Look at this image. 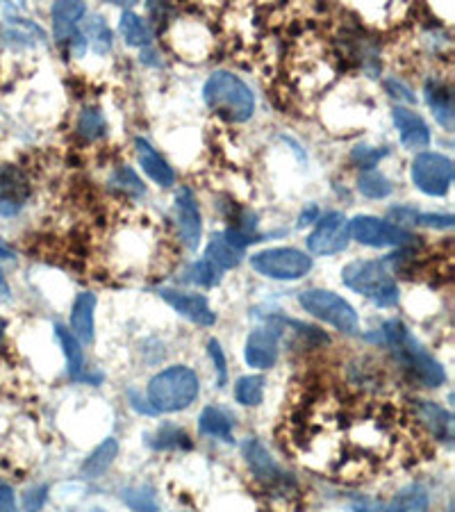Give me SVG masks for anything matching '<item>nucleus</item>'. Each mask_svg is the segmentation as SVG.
<instances>
[{
  "instance_id": "nucleus-22",
  "label": "nucleus",
  "mask_w": 455,
  "mask_h": 512,
  "mask_svg": "<svg viewBox=\"0 0 455 512\" xmlns=\"http://www.w3.org/2000/svg\"><path fill=\"white\" fill-rule=\"evenodd\" d=\"M242 255H244V251L237 249L235 244H230L226 235L221 233V235H214L210 239V244H208V249H205L203 258L212 262L219 271H228V269H235L237 264L242 262Z\"/></svg>"
},
{
  "instance_id": "nucleus-24",
  "label": "nucleus",
  "mask_w": 455,
  "mask_h": 512,
  "mask_svg": "<svg viewBox=\"0 0 455 512\" xmlns=\"http://www.w3.org/2000/svg\"><path fill=\"white\" fill-rule=\"evenodd\" d=\"M117 451H119V444L114 437H110V440H105L101 447H96L94 453L82 462V474H85L87 478H98L103 476L107 469H110V465L114 462V458H117Z\"/></svg>"
},
{
  "instance_id": "nucleus-19",
  "label": "nucleus",
  "mask_w": 455,
  "mask_h": 512,
  "mask_svg": "<svg viewBox=\"0 0 455 512\" xmlns=\"http://www.w3.org/2000/svg\"><path fill=\"white\" fill-rule=\"evenodd\" d=\"M94 310H96V296L91 292L78 294L76 303L71 310V333L76 335L80 344L94 342Z\"/></svg>"
},
{
  "instance_id": "nucleus-41",
  "label": "nucleus",
  "mask_w": 455,
  "mask_h": 512,
  "mask_svg": "<svg viewBox=\"0 0 455 512\" xmlns=\"http://www.w3.org/2000/svg\"><path fill=\"white\" fill-rule=\"evenodd\" d=\"M355 512H387V506H380V503L374 501H360L355 506Z\"/></svg>"
},
{
  "instance_id": "nucleus-14",
  "label": "nucleus",
  "mask_w": 455,
  "mask_h": 512,
  "mask_svg": "<svg viewBox=\"0 0 455 512\" xmlns=\"http://www.w3.org/2000/svg\"><path fill=\"white\" fill-rule=\"evenodd\" d=\"M394 126L399 130L401 144L410 151H419V148H426L430 144V130L426 121L419 117L417 112L408 110V107H394L392 112Z\"/></svg>"
},
{
  "instance_id": "nucleus-26",
  "label": "nucleus",
  "mask_w": 455,
  "mask_h": 512,
  "mask_svg": "<svg viewBox=\"0 0 455 512\" xmlns=\"http://www.w3.org/2000/svg\"><path fill=\"white\" fill-rule=\"evenodd\" d=\"M119 30L130 46H148L153 41V32L148 28V23L135 12H123Z\"/></svg>"
},
{
  "instance_id": "nucleus-1",
  "label": "nucleus",
  "mask_w": 455,
  "mask_h": 512,
  "mask_svg": "<svg viewBox=\"0 0 455 512\" xmlns=\"http://www.w3.org/2000/svg\"><path fill=\"white\" fill-rule=\"evenodd\" d=\"M383 340L390 346L394 358L408 374L426 387H440L446 381V374L440 362L421 346L401 321H387L383 326Z\"/></svg>"
},
{
  "instance_id": "nucleus-2",
  "label": "nucleus",
  "mask_w": 455,
  "mask_h": 512,
  "mask_svg": "<svg viewBox=\"0 0 455 512\" xmlns=\"http://www.w3.org/2000/svg\"><path fill=\"white\" fill-rule=\"evenodd\" d=\"M344 285L367 296L378 308H394L399 303V285L385 260H355L342 269Z\"/></svg>"
},
{
  "instance_id": "nucleus-46",
  "label": "nucleus",
  "mask_w": 455,
  "mask_h": 512,
  "mask_svg": "<svg viewBox=\"0 0 455 512\" xmlns=\"http://www.w3.org/2000/svg\"><path fill=\"white\" fill-rule=\"evenodd\" d=\"M89 512H103V510H98V508H96V510H89Z\"/></svg>"
},
{
  "instance_id": "nucleus-42",
  "label": "nucleus",
  "mask_w": 455,
  "mask_h": 512,
  "mask_svg": "<svg viewBox=\"0 0 455 512\" xmlns=\"http://www.w3.org/2000/svg\"><path fill=\"white\" fill-rule=\"evenodd\" d=\"M317 214H319V210H317V208H314V205H312V208H308V210H305V212H303V217H301V221H299V228H303V226H308V224H312V221H314V219H317Z\"/></svg>"
},
{
  "instance_id": "nucleus-6",
  "label": "nucleus",
  "mask_w": 455,
  "mask_h": 512,
  "mask_svg": "<svg viewBox=\"0 0 455 512\" xmlns=\"http://www.w3.org/2000/svg\"><path fill=\"white\" fill-rule=\"evenodd\" d=\"M351 226V237L355 242L364 246H374V249H385V246H399V249H408L417 242V237L408 233V230L401 226H394L390 221H383L378 217H367V214H360L353 221Z\"/></svg>"
},
{
  "instance_id": "nucleus-12",
  "label": "nucleus",
  "mask_w": 455,
  "mask_h": 512,
  "mask_svg": "<svg viewBox=\"0 0 455 512\" xmlns=\"http://www.w3.org/2000/svg\"><path fill=\"white\" fill-rule=\"evenodd\" d=\"M173 212H176V224L180 228V237L185 242L187 249H198L201 244V212H198V203L194 194L189 189H180L176 196V205H173Z\"/></svg>"
},
{
  "instance_id": "nucleus-4",
  "label": "nucleus",
  "mask_w": 455,
  "mask_h": 512,
  "mask_svg": "<svg viewBox=\"0 0 455 512\" xmlns=\"http://www.w3.org/2000/svg\"><path fill=\"white\" fill-rule=\"evenodd\" d=\"M198 396V376L189 367H171L157 374L148 385V403L153 412H178Z\"/></svg>"
},
{
  "instance_id": "nucleus-7",
  "label": "nucleus",
  "mask_w": 455,
  "mask_h": 512,
  "mask_svg": "<svg viewBox=\"0 0 455 512\" xmlns=\"http://www.w3.org/2000/svg\"><path fill=\"white\" fill-rule=\"evenodd\" d=\"M251 267L273 280H299L310 274L312 260L296 249H267L253 255Z\"/></svg>"
},
{
  "instance_id": "nucleus-34",
  "label": "nucleus",
  "mask_w": 455,
  "mask_h": 512,
  "mask_svg": "<svg viewBox=\"0 0 455 512\" xmlns=\"http://www.w3.org/2000/svg\"><path fill=\"white\" fill-rule=\"evenodd\" d=\"M110 183H112V187L121 189V192L128 194V196H142L146 192L144 183H142V180H139L137 173L132 171L130 167H119L117 171H114V176H112Z\"/></svg>"
},
{
  "instance_id": "nucleus-28",
  "label": "nucleus",
  "mask_w": 455,
  "mask_h": 512,
  "mask_svg": "<svg viewBox=\"0 0 455 512\" xmlns=\"http://www.w3.org/2000/svg\"><path fill=\"white\" fill-rule=\"evenodd\" d=\"M387 512H428V494L424 487L412 485L396 494V499L387 506Z\"/></svg>"
},
{
  "instance_id": "nucleus-43",
  "label": "nucleus",
  "mask_w": 455,
  "mask_h": 512,
  "mask_svg": "<svg viewBox=\"0 0 455 512\" xmlns=\"http://www.w3.org/2000/svg\"><path fill=\"white\" fill-rule=\"evenodd\" d=\"M0 255H3V258H7V260L14 258V253H12L10 249H7V246H5L3 242H0Z\"/></svg>"
},
{
  "instance_id": "nucleus-8",
  "label": "nucleus",
  "mask_w": 455,
  "mask_h": 512,
  "mask_svg": "<svg viewBox=\"0 0 455 512\" xmlns=\"http://www.w3.org/2000/svg\"><path fill=\"white\" fill-rule=\"evenodd\" d=\"M412 183L428 196H444L453 183V162L440 153H419L412 162Z\"/></svg>"
},
{
  "instance_id": "nucleus-44",
  "label": "nucleus",
  "mask_w": 455,
  "mask_h": 512,
  "mask_svg": "<svg viewBox=\"0 0 455 512\" xmlns=\"http://www.w3.org/2000/svg\"><path fill=\"white\" fill-rule=\"evenodd\" d=\"M10 292V287H7V283H5V276H3V271H0V294H7Z\"/></svg>"
},
{
  "instance_id": "nucleus-3",
  "label": "nucleus",
  "mask_w": 455,
  "mask_h": 512,
  "mask_svg": "<svg viewBox=\"0 0 455 512\" xmlns=\"http://www.w3.org/2000/svg\"><path fill=\"white\" fill-rule=\"evenodd\" d=\"M203 98L210 110L235 123L248 121L255 112L253 92L242 78H237L230 71L212 73L203 87Z\"/></svg>"
},
{
  "instance_id": "nucleus-9",
  "label": "nucleus",
  "mask_w": 455,
  "mask_h": 512,
  "mask_svg": "<svg viewBox=\"0 0 455 512\" xmlns=\"http://www.w3.org/2000/svg\"><path fill=\"white\" fill-rule=\"evenodd\" d=\"M351 242L349 219L342 212H328L317 221V228L308 237V249L312 255L342 253Z\"/></svg>"
},
{
  "instance_id": "nucleus-17",
  "label": "nucleus",
  "mask_w": 455,
  "mask_h": 512,
  "mask_svg": "<svg viewBox=\"0 0 455 512\" xmlns=\"http://www.w3.org/2000/svg\"><path fill=\"white\" fill-rule=\"evenodd\" d=\"M412 406H415V412H417V417L421 419V424H424L428 431L437 437V440H442L446 444L453 440V417H451V412H446L442 406H437V403L424 401V399L412 401Z\"/></svg>"
},
{
  "instance_id": "nucleus-13",
  "label": "nucleus",
  "mask_w": 455,
  "mask_h": 512,
  "mask_svg": "<svg viewBox=\"0 0 455 512\" xmlns=\"http://www.w3.org/2000/svg\"><path fill=\"white\" fill-rule=\"evenodd\" d=\"M160 296L178 312V315L187 317L198 326H212L214 321H217L208 299L201 294H187L178 292V289H160Z\"/></svg>"
},
{
  "instance_id": "nucleus-30",
  "label": "nucleus",
  "mask_w": 455,
  "mask_h": 512,
  "mask_svg": "<svg viewBox=\"0 0 455 512\" xmlns=\"http://www.w3.org/2000/svg\"><path fill=\"white\" fill-rule=\"evenodd\" d=\"M121 499L128 508H132L135 512H157L160 510V506H157V499H155V492L146 485L128 487V490L121 492Z\"/></svg>"
},
{
  "instance_id": "nucleus-11",
  "label": "nucleus",
  "mask_w": 455,
  "mask_h": 512,
  "mask_svg": "<svg viewBox=\"0 0 455 512\" xmlns=\"http://www.w3.org/2000/svg\"><path fill=\"white\" fill-rule=\"evenodd\" d=\"M30 196V185L26 173L19 167L0 169V214L14 217L23 210Z\"/></svg>"
},
{
  "instance_id": "nucleus-10",
  "label": "nucleus",
  "mask_w": 455,
  "mask_h": 512,
  "mask_svg": "<svg viewBox=\"0 0 455 512\" xmlns=\"http://www.w3.org/2000/svg\"><path fill=\"white\" fill-rule=\"evenodd\" d=\"M280 349V328L276 326H262L255 328L246 340V362L248 367L255 369H269L276 365Z\"/></svg>"
},
{
  "instance_id": "nucleus-18",
  "label": "nucleus",
  "mask_w": 455,
  "mask_h": 512,
  "mask_svg": "<svg viewBox=\"0 0 455 512\" xmlns=\"http://www.w3.org/2000/svg\"><path fill=\"white\" fill-rule=\"evenodd\" d=\"M55 335L62 344V351L66 355V367H69V376L73 381L101 383V376H91L85 371V358H82V349H80V342L76 340V335L62 324L55 326Z\"/></svg>"
},
{
  "instance_id": "nucleus-39",
  "label": "nucleus",
  "mask_w": 455,
  "mask_h": 512,
  "mask_svg": "<svg viewBox=\"0 0 455 512\" xmlns=\"http://www.w3.org/2000/svg\"><path fill=\"white\" fill-rule=\"evenodd\" d=\"M385 87H387V92H390L394 98H399V101L415 103V96H412V92L403 85V82H399V80H385Z\"/></svg>"
},
{
  "instance_id": "nucleus-15",
  "label": "nucleus",
  "mask_w": 455,
  "mask_h": 512,
  "mask_svg": "<svg viewBox=\"0 0 455 512\" xmlns=\"http://www.w3.org/2000/svg\"><path fill=\"white\" fill-rule=\"evenodd\" d=\"M246 465L251 472L260 478V481L269 483V485H278L285 481V474L280 472V467L273 462V458L269 456V451L262 447L258 440H246L242 444Z\"/></svg>"
},
{
  "instance_id": "nucleus-38",
  "label": "nucleus",
  "mask_w": 455,
  "mask_h": 512,
  "mask_svg": "<svg viewBox=\"0 0 455 512\" xmlns=\"http://www.w3.org/2000/svg\"><path fill=\"white\" fill-rule=\"evenodd\" d=\"M417 226H430V228H451L453 217L451 214H421L417 217Z\"/></svg>"
},
{
  "instance_id": "nucleus-35",
  "label": "nucleus",
  "mask_w": 455,
  "mask_h": 512,
  "mask_svg": "<svg viewBox=\"0 0 455 512\" xmlns=\"http://www.w3.org/2000/svg\"><path fill=\"white\" fill-rule=\"evenodd\" d=\"M387 155V148H376V146H358V148H353V153H351V160H353V164L355 167H360V169H374L376 164L383 160Z\"/></svg>"
},
{
  "instance_id": "nucleus-40",
  "label": "nucleus",
  "mask_w": 455,
  "mask_h": 512,
  "mask_svg": "<svg viewBox=\"0 0 455 512\" xmlns=\"http://www.w3.org/2000/svg\"><path fill=\"white\" fill-rule=\"evenodd\" d=\"M0 512H19L16 510L12 487L5 485L3 481H0Z\"/></svg>"
},
{
  "instance_id": "nucleus-45",
  "label": "nucleus",
  "mask_w": 455,
  "mask_h": 512,
  "mask_svg": "<svg viewBox=\"0 0 455 512\" xmlns=\"http://www.w3.org/2000/svg\"><path fill=\"white\" fill-rule=\"evenodd\" d=\"M3 335H5V319L0 317V344H3Z\"/></svg>"
},
{
  "instance_id": "nucleus-25",
  "label": "nucleus",
  "mask_w": 455,
  "mask_h": 512,
  "mask_svg": "<svg viewBox=\"0 0 455 512\" xmlns=\"http://www.w3.org/2000/svg\"><path fill=\"white\" fill-rule=\"evenodd\" d=\"M146 442H148V447L155 449V451H171V449H189V447H192V444H189V435L182 431L180 426H173V424L157 428L153 435H146Z\"/></svg>"
},
{
  "instance_id": "nucleus-5",
  "label": "nucleus",
  "mask_w": 455,
  "mask_h": 512,
  "mask_svg": "<svg viewBox=\"0 0 455 512\" xmlns=\"http://www.w3.org/2000/svg\"><path fill=\"white\" fill-rule=\"evenodd\" d=\"M299 303L312 317L326 321L342 333H358V315H355L351 303H346L339 294L328 292V289H308L299 296Z\"/></svg>"
},
{
  "instance_id": "nucleus-21",
  "label": "nucleus",
  "mask_w": 455,
  "mask_h": 512,
  "mask_svg": "<svg viewBox=\"0 0 455 512\" xmlns=\"http://www.w3.org/2000/svg\"><path fill=\"white\" fill-rule=\"evenodd\" d=\"M87 7L82 3H55L53 5V28L60 41H71Z\"/></svg>"
},
{
  "instance_id": "nucleus-27",
  "label": "nucleus",
  "mask_w": 455,
  "mask_h": 512,
  "mask_svg": "<svg viewBox=\"0 0 455 512\" xmlns=\"http://www.w3.org/2000/svg\"><path fill=\"white\" fill-rule=\"evenodd\" d=\"M82 37H85L87 44L94 48L98 55H105L112 51V30L107 28L103 16L94 14L91 19H87L85 30H82Z\"/></svg>"
},
{
  "instance_id": "nucleus-36",
  "label": "nucleus",
  "mask_w": 455,
  "mask_h": 512,
  "mask_svg": "<svg viewBox=\"0 0 455 512\" xmlns=\"http://www.w3.org/2000/svg\"><path fill=\"white\" fill-rule=\"evenodd\" d=\"M208 351L214 360V367H217V385L223 387L228 381V362H226V353H223L221 344L217 340H210Z\"/></svg>"
},
{
  "instance_id": "nucleus-20",
  "label": "nucleus",
  "mask_w": 455,
  "mask_h": 512,
  "mask_svg": "<svg viewBox=\"0 0 455 512\" xmlns=\"http://www.w3.org/2000/svg\"><path fill=\"white\" fill-rule=\"evenodd\" d=\"M424 94H426V103L430 110H433L437 123H442L446 130H451L453 117H455L451 87L442 80H428L424 87Z\"/></svg>"
},
{
  "instance_id": "nucleus-23",
  "label": "nucleus",
  "mask_w": 455,
  "mask_h": 512,
  "mask_svg": "<svg viewBox=\"0 0 455 512\" xmlns=\"http://www.w3.org/2000/svg\"><path fill=\"white\" fill-rule=\"evenodd\" d=\"M198 428H201V433L219 437V440H233V419L219 408H205L198 417Z\"/></svg>"
},
{
  "instance_id": "nucleus-31",
  "label": "nucleus",
  "mask_w": 455,
  "mask_h": 512,
  "mask_svg": "<svg viewBox=\"0 0 455 512\" xmlns=\"http://www.w3.org/2000/svg\"><path fill=\"white\" fill-rule=\"evenodd\" d=\"M221 276H223V271L214 267L212 262L201 258L187 269L185 280L192 285H198V287H217L221 283Z\"/></svg>"
},
{
  "instance_id": "nucleus-33",
  "label": "nucleus",
  "mask_w": 455,
  "mask_h": 512,
  "mask_svg": "<svg viewBox=\"0 0 455 512\" xmlns=\"http://www.w3.org/2000/svg\"><path fill=\"white\" fill-rule=\"evenodd\" d=\"M78 132L85 139H94L103 137L107 132V123H105V117L98 110H94V107H89V110H85L80 114V121H78Z\"/></svg>"
},
{
  "instance_id": "nucleus-16",
  "label": "nucleus",
  "mask_w": 455,
  "mask_h": 512,
  "mask_svg": "<svg viewBox=\"0 0 455 512\" xmlns=\"http://www.w3.org/2000/svg\"><path fill=\"white\" fill-rule=\"evenodd\" d=\"M135 146H137V160L153 183H157L160 187H171L176 183V173H173V169L169 167V162L164 160L162 155L146 142V139L142 137L135 139Z\"/></svg>"
},
{
  "instance_id": "nucleus-29",
  "label": "nucleus",
  "mask_w": 455,
  "mask_h": 512,
  "mask_svg": "<svg viewBox=\"0 0 455 512\" xmlns=\"http://www.w3.org/2000/svg\"><path fill=\"white\" fill-rule=\"evenodd\" d=\"M235 399L246 408L260 406L264 399V378L262 376H244L235 385Z\"/></svg>"
},
{
  "instance_id": "nucleus-32",
  "label": "nucleus",
  "mask_w": 455,
  "mask_h": 512,
  "mask_svg": "<svg viewBox=\"0 0 455 512\" xmlns=\"http://www.w3.org/2000/svg\"><path fill=\"white\" fill-rule=\"evenodd\" d=\"M358 189L360 194H364L367 198H387L392 194V183L383 176V173L367 171L360 176Z\"/></svg>"
},
{
  "instance_id": "nucleus-37",
  "label": "nucleus",
  "mask_w": 455,
  "mask_h": 512,
  "mask_svg": "<svg viewBox=\"0 0 455 512\" xmlns=\"http://www.w3.org/2000/svg\"><path fill=\"white\" fill-rule=\"evenodd\" d=\"M46 492H48L46 485L32 487V490L26 494V497H23V508H26V512H37L41 506H44Z\"/></svg>"
}]
</instances>
